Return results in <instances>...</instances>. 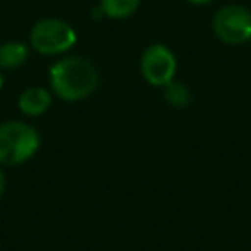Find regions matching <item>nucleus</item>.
I'll list each match as a JSON object with an SVG mask.
<instances>
[{
  "label": "nucleus",
  "instance_id": "f257e3e1",
  "mask_svg": "<svg viewBox=\"0 0 251 251\" xmlns=\"http://www.w3.org/2000/svg\"><path fill=\"white\" fill-rule=\"evenodd\" d=\"M50 88L62 101H81L97 91L100 76L93 64L79 55L64 57L52 64Z\"/></svg>",
  "mask_w": 251,
  "mask_h": 251
},
{
  "label": "nucleus",
  "instance_id": "f03ea898",
  "mask_svg": "<svg viewBox=\"0 0 251 251\" xmlns=\"http://www.w3.org/2000/svg\"><path fill=\"white\" fill-rule=\"evenodd\" d=\"M42 138L33 126L23 121H7L0 124V165H23L40 150Z\"/></svg>",
  "mask_w": 251,
  "mask_h": 251
},
{
  "label": "nucleus",
  "instance_id": "7ed1b4c3",
  "mask_svg": "<svg viewBox=\"0 0 251 251\" xmlns=\"http://www.w3.org/2000/svg\"><path fill=\"white\" fill-rule=\"evenodd\" d=\"M76 42L77 35L73 26L55 18H47L38 21L29 33L31 49L47 57L69 52L76 45Z\"/></svg>",
  "mask_w": 251,
  "mask_h": 251
},
{
  "label": "nucleus",
  "instance_id": "20e7f679",
  "mask_svg": "<svg viewBox=\"0 0 251 251\" xmlns=\"http://www.w3.org/2000/svg\"><path fill=\"white\" fill-rule=\"evenodd\" d=\"M213 33L227 45L251 40V11L243 5H226L213 16Z\"/></svg>",
  "mask_w": 251,
  "mask_h": 251
},
{
  "label": "nucleus",
  "instance_id": "39448f33",
  "mask_svg": "<svg viewBox=\"0 0 251 251\" xmlns=\"http://www.w3.org/2000/svg\"><path fill=\"white\" fill-rule=\"evenodd\" d=\"M140 69L148 84L164 88L174 79L176 71H177V60L167 45L153 43L147 47V50L141 55Z\"/></svg>",
  "mask_w": 251,
  "mask_h": 251
},
{
  "label": "nucleus",
  "instance_id": "423d86ee",
  "mask_svg": "<svg viewBox=\"0 0 251 251\" xmlns=\"http://www.w3.org/2000/svg\"><path fill=\"white\" fill-rule=\"evenodd\" d=\"M53 101V97L47 88L42 86H31L26 88L21 95H19L18 107L21 114L28 115V117H40L50 108Z\"/></svg>",
  "mask_w": 251,
  "mask_h": 251
},
{
  "label": "nucleus",
  "instance_id": "0eeeda50",
  "mask_svg": "<svg viewBox=\"0 0 251 251\" xmlns=\"http://www.w3.org/2000/svg\"><path fill=\"white\" fill-rule=\"evenodd\" d=\"M29 57V47L23 42H5L0 45V69H18Z\"/></svg>",
  "mask_w": 251,
  "mask_h": 251
},
{
  "label": "nucleus",
  "instance_id": "6e6552de",
  "mask_svg": "<svg viewBox=\"0 0 251 251\" xmlns=\"http://www.w3.org/2000/svg\"><path fill=\"white\" fill-rule=\"evenodd\" d=\"M141 0H101L103 16L110 19H127L138 11Z\"/></svg>",
  "mask_w": 251,
  "mask_h": 251
},
{
  "label": "nucleus",
  "instance_id": "1a4fd4ad",
  "mask_svg": "<svg viewBox=\"0 0 251 251\" xmlns=\"http://www.w3.org/2000/svg\"><path fill=\"white\" fill-rule=\"evenodd\" d=\"M164 98L171 107L174 108H184L191 101V91L184 83L172 79L169 84L164 86Z\"/></svg>",
  "mask_w": 251,
  "mask_h": 251
},
{
  "label": "nucleus",
  "instance_id": "9d476101",
  "mask_svg": "<svg viewBox=\"0 0 251 251\" xmlns=\"http://www.w3.org/2000/svg\"><path fill=\"white\" fill-rule=\"evenodd\" d=\"M4 191H5V174L2 171V167H0V198L4 196Z\"/></svg>",
  "mask_w": 251,
  "mask_h": 251
},
{
  "label": "nucleus",
  "instance_id": "9b49d317",
  "mask_svg": "<svg viewBox=\"0 0 251 251\" xmlns=\"http://www.w3.org/2000/svg\"><path fill=\"white\" fill-rule=\"evenodd\" d=\"M189 4L193 5H206V4H212V2H215V0H188Z\"/></svg>",
  "mask_w": 251,
  "mask_h": 251
},
{
  "label": "nucleus",
  "instance_id": "f8f14e48",
  "mask_svg": "<svg viewBox=\"0 0 251 251\" xmlns=\"http://www.w3.org/2000/svg\"><path fill=\"white\" fill-rule=\"evenodd\" d=\"M4 86V74H2V69H0V90Z\"/></svg>",
  "mask_w": 251,
  "mask_h": 251
}]
</instances>
